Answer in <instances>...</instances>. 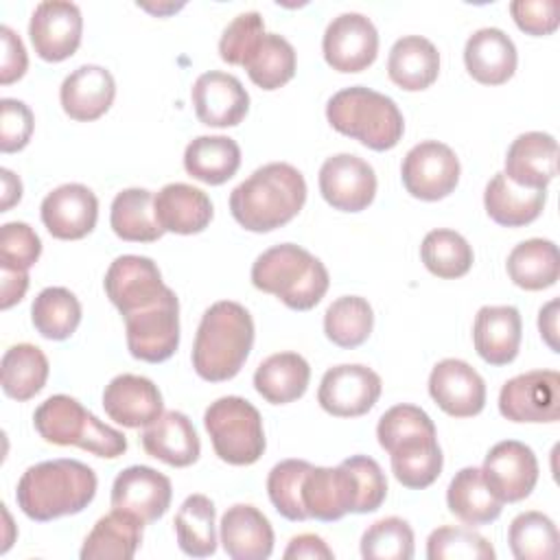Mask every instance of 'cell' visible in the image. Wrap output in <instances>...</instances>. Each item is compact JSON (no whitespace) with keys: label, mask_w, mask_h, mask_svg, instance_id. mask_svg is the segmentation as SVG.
I'll return each instance as SVG.
<instances>
[{"label":"cell","mask_w":560,"mask_h":560,"mask_svg":"<svg viewBox=\"0 0 560 560\" xmlns=\"http://www.w3.org/2000/svg\"><path fill=\"white\" fill-rule=\"evenodd\" d=\"M304 201V175L287 162H269L230 192V212L249 232H271L298 217Z\"/></svg>","instance_id":"cell-1"},{"label":"cell","mask_w":560,"mask_h":560,"mask_svg":"<svg viewBox=\"0 0 560 560\" xmlns=\"http://www.w3.org/2000/svg\"><path fill=\"white\" fill-rule=\"evenodd\" d=\"M94 470L79 459H48L28 466L18 481V508L33 521L46 523L79 514L96 494Z\"/></svg>","instance_id":"cell-2"},{"label":"cell","mask_w":560,"mask_h":560,"mask_svg":"<svg viewBox=\"0 0 560 560\" xmlns=\"http://www.w3.org/2000/svg\"><path fill=\"white\" fill-rule=\"evenodd\" d=\"M254 346L249 311L230 300L214 302L199 322L192 343V368L210 383L234 378Z\"/></svg>","instance_id":"cell-3"},{"label":"cell","mask_w":560,"mask_h":560,"mask_svg":"<svg viewBox=\"0 0 560 560\" xmlns=\"http://www.w3.org/2000/svg\"><path fill=\"white\" fill-rule=\"evenodd\" d=\"M252 284L276 295L293 311H308L328 291V269L319 258L293 243L265 249L252 265Z\"/></svg>","instance_id":"cell-4"},{"label":"cell","mask_w":560,"mask_h":560,"mask_svg":"<svg viewBox=\"0 0 560 560\" xmlns=\"http://www.w3.org/2000/svg\"><path fill=\"white\" fill-rule=\"evenodd\" d=\"M330 127L372 151L394 149L405 131V118L394 98L365 85L335 92L326 105Z\"/></svg>","instance_id":"cell-5"},{"label":"cell","mask_w":560,"mask_h":560,"mask_svg":"<svg viewBox=\"0 0 560 560\" xmlns=\"http://www.w3.org/2000/svg\"><path fill=\"white\" fill-rule=\"evenodd\" d=\"M35 431L50 444L79 446L98 457L116 459L127 451V438L101 422L77 398L55 394L33 413Z\"/></svg>","instance_id":"cell-6"},{"label":"cell","mask_w":560,"mask_h":560,"mask_svg":"<svg viewBox=\"0 0 560 560\" xmlns=\"http://www.w3.org/2000/svg\"><path fill=\"white\" fill-rule=\"evenodd\" d=\"M203 424L219 459L232 466H249L265 453L260 411L241 396H223L210 402Z\"/></svg>","instance_id":"cell-7"},{"label":"cell","mask_w":560,"mask_h":560,"mask_svg":"<svg viewBox=\"0 0 560 560\" xmlns=\"http://www.w3.org/2000/svg\"><path fill=\"white\" fill-rule=\"evenodd\" d=\"M127 348L147 363L171 359L179 346V302L171 289L160 302L125 315Z\"/></svg>","instance_id":"cell-8"},{"label":"cell","mask_w":560,"mask_h":560,"mask_svg":"<svg viewBox=\"0 0 560 560\" xmlns=\"http://www.w3.org/2000/svg\"><path fill=\"white\" fill-rule=\"evenodd\" d=\"M459 171V160L448 144L424 140L407 151L400 166V177L411 197L438 201L455 190Z\"/></svg>","instance_id":"cell-9"},{"label":"cell","mask_w":560,"mask_h":560,"mask_svg":"<svg viewBox=\"0 0 560 560\" xmlns=\"http://www.w3.org/2000/svg\"><path fill=\"white\" fill-rule=\"evenodd\" d=\"M499 411L512 422H556L560 416V374L534 370L510 378L499 392Z\"/></svg>","instance_id":"cell-10"},{"label":"cell","mask_w":560,"mask_h":560,"mask_svg":"<svg viewBox=\"0 0 560 560\" xmlns=\"http://www.w3.org/2000/svg\"><path fill=\"white\" fill-rule=\"evenodd\" d=\"M381 389V376L372 368L341 363L324 372L317 389V402L330 416L359 418L376 405Z\"/></svg>","instance_id":"cell-11"},{"label":"cell","mask_w":560,"mask_h":560,"mask_svg":"<svg viewBox=\"0 0 560 560\" xmlns=\"http://www.w3.org/2000/svg\"><path fill=\"white\" fill-rule=\"evenodd\" d=\"M103 287L122 317L160 302L171 291V287L162 282L158 265L151 258L136 254L118 256L109 265Z\"/></svg>","instance_id":"cell-12"},{"label":"cell","mask_w":560,"mask_h":560,"mask_svg":"<svg viewBox=\"0 0 560 560\" xmlns=\"http://www.w3.org/2000/svg\"><path fill=\"white\" fill-rule=\"evenodd\" d=\"M326 63L337 72H361L378 55V31L363 13H341L332 18L322 37Z\"/></svg>","instance_id":"cell-13"},{"label":"cell","mask_w":560,"mask_h":560,"mask_svg":"<svg viewBox=\"0 0 560 560\" xmlns=\"http://www.w3.org/2000/svg\"><path fill=\"white\" fill-rule=\"evenodd\" d=\"M488 488L503 503H516L532 494L538 481V459L534 451L518 440L494 444L481 466Z\"/></svg>","instance_id":"cell-14"},{"label":"cell","mask_w":560,"mask_h":560,"mask_svg":"<svg viewBox=\"0 0 560 560\" xmlns=\"http://www.w3.org/2000/svg\"><path fill=\"white\" fill-rule=\"evenodd\" d=\"M319 192L335 210L361 212L374 201L376 173L359 155H330L319 168Z\"/></svg>","instance_id":"cell-15"},{"label":"cell","mask_w":560,"mask_h":560,"mask_svg":"<svg viewBox=\"0 0 560 560\" xmlns=\"http://www.w3.org/2000/svg\"><path fill=\"white\" fill-rule=\"evenodd\" d=\"M83 18L74 2L44 0L35 7L28 22V37L44 61H63L81 44Z\"/></svg>","instance_id":"cell-16"},{"label":"cell","mask_w":560,"mask_h":560,"mask_svg":"<svg viewBox=\"0 0 560 560\" xmlns=\"http://www.w3.org/2000/svg\"><path fill=\"white\" fill-rule=\"evenodd\" d=\"M302 503L308 518L324 523L339 521L348 512H359L357 477L346 462L335 468L311 466L302 481Z\"/></svg>","instance_id":"cell-17"},{"label":"cell","mask_w":560,"mask_h":560,"mask_svg":"<svg viewBox=\"0 0 560 560\" xmlns=\"http://www.w3.org/2000/svg\"><path fill=\"white\" fill-rule=\"evenodd\" d=\"M173 499L171 479L151 466H129L120 470L112 486V508L153 523L166 514Z\"/></svg>","instance_id":"cell-18"},{"label":"cell","mask_w":560,"mask_h":560,"mask_svg":"<svg viewBox=\"0 0 560 560\" xmlns=\"http://www.w3.org/2000/svg\"><path fill=\"white\" fill-rule=\"evenodd\" d=\"M429 394L453 418L477 416L486 405V383L462 359H442L429 374Z\"/></svg>","instance_id":"cell-19"},{"label":"cell","mask_w":560,"mask_h":560,"mask_svg":"<svg viewBox=\"0 0 560 560\" xmlns=\"http://www.w3.org/2000/svg\"><path fill=\"white\" fill-rule=\"evenodd\" d=\"M98 219V199L83 184H61L42 201V223L61 241L88 236Z\"/></svg>","instance_id":"cell-20"},{"label":"cell","mask_w":560,"mask_h":560,"mask_svg":"<svg viewBox=\"0 0 560 560\" xmlns=\"http://www.w3.org/2000/svg\"><path fill=\"white\" fill-rule=\"evenodd\" d=\"M190 96L197 118L208 127H234L249 109V94L243 83L221 70L199 74Z\"/></svg>","instance_id":"cell-21"},{"label":"cell","mask_w":560,"mask_h":560,"mask_svg":"<svg viewBox=\"0 0 560 560\" xmlns=\"http://www.w3.org/2000/svg\"><path fill=\"white\" fill-rule=\"evenodd\" d=\"M105 413L129 429L149 427L164 413V402L158 385L138 374L114 376L103 392Z\"/></svg>","instance_id":"cell-22"},{"label":"cell","mask_w":560,"mask_h":560,"mask_svg":"<svg viewBox=\"0 0 560 560\" xmlns=\"http://www.w3.org/2000/svg\"><path fill=\"white\" fill-rule=\"evenodd\" d=\"M558 173V142L545 131H525L516 136L505 155L503 175L529 190H545Z\"/></svg>","instance_id":"cell-23"},{"label":"cell","mask_w":560,"mask_h":560,"mask_svg":"<svg viewBox=\"0 0 560 560\" xmlns=\"http://www.w3.org/2000/svg\"><path fill=\"white\" fill-rule=\"evenodd\" d=\"M116 81L103 66L85 63L72 70L59 90L63 112L79 122L101 118L114 103Z\"/></svg>","instance_id":"cell-24"},{"label":"cell","mask_w":560,"mask_h":560,"mask_svg":"<svg viewBox=\"0 0 560 560\" xmlns=\"http://www.w3.org/2000/svg\"><path fill=\"white\" fill-rule=\"evenodd\" d=\"M219 542L234 560H265L273 551L269 518L249 503L228 508L219 525Z\"/></svg>","instance_id":"cell-25"},{"label":"cell","mask_w":560,"mask_h":560,"mask_svg":"<svg viewBox=\"0 0 560 560\" xmlns=\"http://www.w3.org/2000/svg\"><path fill=\"white\" fill-rule=\"evenodd\" d=\"M523 337L521 313L514 306H481L472 324L477 354L490 365H508L516 359Z\"/></svg>","instance_id":"cell-26"},{"label":"cell","mask_w":560,"mask_h":560,"mask_svg":"<svg viewBox=\"0 0 560 560\" xmlns=\"http://www.w3.org/2000/svg\"><path fill=\"white\" fill-rule=\"evenodd\" d=\"M153 210L162 230L175 234H199L212 221L210 197L184 182L162 186L153 197Z\"/></svg>","instance_id":"cell-27"},{"label":"cell","mask_w":560,"mask_h":560,"mask_svg":"<svg viewBox=\"0 0 560 560\" xmlns=\"http://www.w3.org/2000/svg\"><path fill=\"white\" fill-rule=\"evenodd\" d=\"M516 46L501 28L486 26L475 31L464 46L468 74L483 85H501L516 70Z\"/></svg>","instance_id":"cell-28"},{"label":"cell","mask_w":560,"mask_h":560,"mask_svg":"<svg viewBox=\"0 0 560 560\" xmlns=\"http://www.w3.org/2000/svg\"><path fill=\"white\" fill-rule=\"evenodd\" d=\"M140 442L147 455L175 468L195 464L201 453L199 435L188 416L182 411L162 413L142 431Z\"/></svg>","instance_id":"cell-29"},{"label":"cell","mask_w":560,"mask_h":560,"mask_svg":"<svg viewBox=\"0 0 560 560\" xmlns=\"http://www.w3.org/2000/svg\"><path fill=\"white\" fill-rule=\"evenodd\" d=\"M387 74L407 92L427 90L440 74V52L431 39L422 35H405L396 39L389 50Z\"/></svg>","instance_id":"cell-30"},{"label":"cell","mask_w":560,"mask_h":560,"mask_svg":"<svg viewBox=\"0 0 560 560\" xmlns=\"http://www.w3.org/2000/svg\"><path fill=\"white\" fill-rule=\"evenodd\" d=\"M142 521L129 512L112 510L101 516L81 547L83 560H129L142 542Z\"/></svg>","instance_id":"cell-31"},{"label":"cell","mask_w":560,"mask_h":560,"mask_svg":"<svg viewBox=\"0 0 560 560\" xmlns=\"http://www.w3.org/2000/svg\"><path fill=\"white\" fill-rule=\"evenodd\" d=\"M547 192L529 190L512 184L503 173H497L483 190L488 217L503 228H523L536 221L545 208Z\"/></svg>","instance_id":"cell-32"},{"label":"cell","mask_w":560,"mask_h":560,"mask_svg":"<svg viewBox=\"0 0 560 560\" xmlns=\"http://www.w3.org/2000/svg\"><path fill=\"white\" fill-rule=\"evenodd\" d=\"M392 457V472L398 483L409 490L429 488L442 472V448L438 444V433L429 435H411L389 451Z\"/></svg>","instance_id":"cell-33"},{"label":"cell","mask_w":560,"mask_h":560,"mask_svg":"<svg viewBox=\"0 0 560 560\" xmlns=\"http://www.w3.org/2000/svg\"><path fill=\"white\" fill-rule=\"evenodd\" d=\"M308 381L311 368L298 352L271 354L254 372L256 392L271 405H287L302 398Z\"/></svg>","instance_id":"cell-34"},{"label":"cell","mask_w":560,"mask_h":560,"mask_svg":"<svg viewBox=\"0 0 560 560\" xmlns=\"http://www.w3.org/2000/svg\"><path fill=\"white\" fill-rule=\"evenodd\" d=\"M446 505L466 525H488L499 518L503 501L488 488L481 468L466 466L455 472L446 490Z\"/></svg>","instance_id":"cell-35"},{"label":"cell","mask_w":560,"mask_h":560,"mask_svg":"<svg viewBox=\"0 0 560 560\" xmlns=\"http://www.w3.org/2000/svg\"><path fill=\"white\" fill-rule=\"evenodd\" d=\"M241 166V147L228 136H199L184 151V168L190 177L219 186Z\"/></svg>","instance_id":"cell-36"},{"label":"cell","mask_w":560,"mask_h":560,"mask_svg":"<svg viewBox=\"0 0 560 560\" xmlns=\"http://www.w3.org/2000/svg\"><path fill=\"white\" fill-rule=\"evenodd\" d=\"M510 280L525 291L553 287L560 276V254L553 241L529 238L518 243L505 262Z\"/></svg>","instance_id":"cell-37"},{"label":"cell","mask_w":560,"mask_h":560,"mask_svg":"<svg viewBox=\"0 0 560 560\" xmlns=\"http://www.w3.org/2000/svg\"><path fill=\"white\" fill-rule=\"evenodd\" d=\"M109 225L118 238L131 243H153L164 234L155 219L153 195L147 188L120 190L112 201Z\"/></svg>","instance_id":"cell-38"},{"label":"cell","mask_w":560,"mask_h":560,"mask_svg":"<svg viewBox=\"0 0 560 560\" xmlns=\"http://www.w3.org/2000/svg\"><path fill=\"white\" fill-rule=\"evenodd\" d=\"M48 359L33 343L11 346L0 361V381L9 398L24 402L42 392L48 378Z\"/></svg>","instance_id":"cell-39"},{"label":"cell","mask_w":560,"mask_h":560,"mask_svg":"<svg viewBox=\"0 0 560 560\" xmlns=\"http://www.w3.org/2000/svg\"><path fill=\"white\" fill-rule=\"evenodd\" d=\"M177 545L186 556L206 558L217 551L214 503L206 494H190L175 514Z\"/></svg>","instance_id":"cell-40"},{"label":"cell","mask_w":560,"mask_h":560,"mask_svg":"<svg viewBox=\"0 0 560 560\" xmlns=\"http://www.w3.org/2000/svg\"><path fill=\"white\" fill-rule=\"evenodd\" d=\"M31 319L42 337L63 341L81 322V302L66 287H48L33 300Z\"/></svg>","instance_id":"cell-41"},{"label":"cell","mask_w":560,"mask_h":560,"mask_svg":"<svg viewBox=\"0 0 560 560\" xmlns=\"http://www.w3.org/2000/svg\"><path fill=\"white\" fill-rule=\"evenodd\" d=\"M295 61V50L289 39L278 33H265L243 68L258 88L278 90L293 79Z\"/></svg>","instance_id":"cell-42"},{"label":"cell","mask_w":560,"mask_h":560,"mask_svg":"<svg viewBox=\"0 0 560 560\" xmlns=\"http://www.w3.org/2000/svg\"><path fill=\"white\" fill-rule=\"evenodd\" d=\"M374 328V313L365 298H337L324 313V332L339 348H357L368 341Z\"/></svg>","instance_id":"cell-43"},{"label":"cell","mask_w":560,"mask_h":560,"mask_svg":"<svg viewBox=\"0 0 560 560\" xmlns=\"http://www.w3.org/2000/svg\"><path fill=\"white\" fill-rule=\"evenodd\" d=\"M508 542L518 560H553L558 556V527L542 512H521L510 523Z\"/></svg>","instance_id":"cell-44"},{"label":"cell","mask_w":560,"mask_h":560,"mask_svg":"<svg viewBox=\"0 0 560 560\" xmlns=\"http://www.w3.org/2000/svg\"><path fill=\"white\" fill-rule=\"evenodd\" d=\"M420 258L424 267L444 280L462 278L472 267V247L455 230H431L420 245Z\"/></svg>","instance_id":"cell-45"},{"label":"cell","mask_w":560,"mask_h":560,"mask_svg":"<svg viewBox=\"0 0 560 560\" xmlns=\"http://www.w3.org/2000/svg\"><path fill=\"white\" fill-rule=\"evenodd\" d=\"M313 464L304 459H282L267 477V494L280 516L289 521H306L308 514L302 503V481Z\"/></svg>","instance_id":"cell-46"},{"label":"cell","mask_w":560,"mask_h":560,"mask_svg":"<svg viewBox=\"0 0 560 560\" xmlns=\"http://www.w3.org/2000/svg\"><path fill=\"white\" fill-rule=\"evenodd\" d=\"M365 560H409L413 558V529L405 518L387 516L372 523L361 536Z\"/></svg>","instance_id":"cell-47"},{"label":"cell","mask_w":560,"mask_h":560,"mask_svg":"<svg viewBox=\"0 0 560 560\" xmlns=\"http://www.w3.org/2000/svg\"><path fill=\"white\" fill-rule=\"evenodd\" d=\"M494 547L477 532L444 525L429 534V560H494Z\"/></svg>","instance_id":"cell-48"},{"label":"cell","mask_w":560,"mask_h":560,"mask_svg":"<svg viewBox=\"0 0 560 560\" xmlns=\"http://www.w3.org/2000/svg\"><path fill=\"white\" fill-rule=\"evenodd\" d=\"M265 35V22L258 11L238 13L225 28L219 39V55L230 66H245L254 48Z\"/></svg>","instance_id":"cell-49"},{"label":"cell","mask_w":560,"mask_h":560,"mask_svg":"<svg viewBox=\"0 0 560 560\" xmlns=\"http://www.w3.org/2000/svg\"><path fill=\"white\" fill-rule=\"evenodd\" d=\"M433 435L435 424L429 418V413L416 405H394L387 409L378 424H376V438L381 448L389 451L394 444L411 438V435Z\"/></svg>","instance_id":"cell-50"},{"label":"cell","mask_w":560,"mask_h":560,"mask_svg":"<svg viewBox=\"0 0 560 560\" xmlns=\"http://www.w3.org/2000/svg\"><path fill=\"white\" fill-rule=\"evenodd\" d=\"M42 254L37 232L22 221H11L0 228V267L28 271Z\"/></svg>","instance_id":"cell-51"},{"label":"cell","mask_w":560,"mask_h":560,"mask_svg":"<svg viewBox=\"0 0 560 560\" xmlns=\"http://www.w3.org/2000/svg\"><path fill=\"white\" fill-rule=\"evenodd\" d=\"M35 118L26 103L18 98L0 101V151L15 153L22 151L33 136Z\"/></svg>","instance_id":"cell-52"},{"label":"cell","mask_w":560,"mask_h":560,"mask_svg":"<svg viewBox=\"0 0 560 560\" xmlns=\"http://www.w3.org/2000/svg\"><path fill=\"white\" fill-rule=\"evenodd\" d=\"M343 462L350 466V470L357 477V486H359V512L357 514H368V512L378 510L387 497V479H385V472L378 466V462L368 455H352Z\"/></svg>","instance_id":"cell-53"},{"label":"cell","mask_w":560,"mask_h":560,"mask_svg":"<svg viewBox=\"0 0 560 560\" xmlns=\"http://www.w3.org/2000/svg\"><path fill=\"white\" fill-rule=\"evenodd\" d=\"M510 13L523 33L536 37L553 33L560 22L558 0H514Z\"/></svg>","instance_id":"cell-54"},{"label":"cell","mask_w":560,"mask_h":560,"mask_svg":"<svg viewBox=\"0 0 560 560\" xmlns=\"http://www.w3.org/2000/svg\"><path fill=\"white\" fill-rule=\"evenodd\" d=\"M0 39H2V66H0V83L9 85L24 77L28 68V57L22 39L15 35L11 26H0Z\"/></svg>","instance_id":"cell-55"},{"label":"cell","mask_w":560,"mask_h":560,"mask_svg":"<svg viewBox=\"0 0 560 560\" xmlns=\"http://www.w3.org/2000/svg\"><path fill=\"white\" fill-rule=\"evenodd\" d=\"M332 549L315 534H300V536H293L289 547L284 549V558L291 560H300V558H306V560H332Z\"/></svg>","instance_id":"cell-56"},{"label":"cell","mask_w":560,"mask_h":560,"mask_svg":"<svg viewBox=\"0 0 560 560\" xmlns=\"http://www.w3.org/2000/svg\"><path fill=\"white\" fill-rule=\"evenodd\" d=\"M28 289V271L0 267V308H11L18 304Z\"/></svg>","instance_id":"cell-57"},{"label":"cell","mask_w":560,"mask_h":560,"mask_svg":"<svg viewBox=\"0 0 560 560\" xmlns=\"http://www.w3.org/2000/svg\"><path fill=\"white\" fill-rule=\"evenodd\" d=\"M538 328H540V337L547 341V346L553 352H558V300H551L540 308Z\"/></svg>","instance_id":"cell-58"},{"label":"cell","mask_w":560,"mask_h":560,"mask_svg":"<svg viewBox=\"0 0 560 560\" xmlns=\"http://www.w3.org/2000/svg\"><path fill=\"white\" fill-rule=\"evenodd\" d=\"M2 175V201H0V212H7L13 203L22 199V182L18 175H13L9 168L0 171Z\"/></svg>","instance_id":"cell-59"}]
</instances>
